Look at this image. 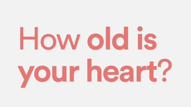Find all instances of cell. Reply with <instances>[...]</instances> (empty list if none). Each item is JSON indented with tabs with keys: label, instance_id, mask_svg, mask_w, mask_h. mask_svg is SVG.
Wrapping results in <instances>:
<instances>
[{
	"label": "cell",
	"instance_id": "603a6c76",
	"mask_svg": "<svg viewBox=\"0 0 191 107\" xmlns=\"http://www.w3.org/2000/svg\"><path fill=\"white\" fill-rule=\"evenodd\" d=\"M69 34H67V36H66V37L65 39V40L64 41V43L63 44V50H64L66 48V45H67V41L69 39Z\"/></svg>",
	"mask_w": 191,
	"mask_h": 107
},
{
	"label": "cell",
	"instance_id": "7c38bea8",
	"mask_svg": "<svg viewBox=\"0 0 191 107\" xmlns=\"http://www.w3.org/2000/svg\"><path fill=\"white\" fill-rule=\"evenodd\" d=\"M34 67V66H30V68H29L28 70V72H27V74L26 79H25V80H24L23 84H22L21 87V88H25V87H26V85L27 83H28L29 79H30L31 74H32V73Z\"/></svg>",
	"mask_w": 191,
	"mask_h": 107
},
{
	"label": "cell",
	"instance_id": "6da1fadb",
	"mask_svg": "<svg viewBox=\"0 0 191 107\" xmlns=\"http://www.w3.org/2000/svg\"><path fill=\"white\" fill-rule=\"evenodd\" d=\"M87 44L90 48L97 50L102 48L104 44V39L100 34H91L87 39Z\"/></svg>",
	"mask_w": 191,
	"mask_h": 107
},
{
	"label": "cell",
	"instance_id": "4fadbf2b",
	"mask_svg": "<svg viewBox=\"0 0 191 107\" xmlns=\"http://www.w3.org/2000/svg\"><path fill=\"white\" fill-rule=\"evenodd\" d=\"M70 82H74V74L76 71L80 70V66H79L74 67V66H70Z\"/></svg>",
	"mask_w": 191,
	"mask_h": 107
},
{
	"label": "cell",
	"instance_id": "30bf717a",
	"mask_svg": "<svg viewBox=\"0 0 191 107\" xmlns=\"http://www.w3.org/2000/svg\"><path fill=\"white\" fill-rule=\"evenodd\" d=\"M137 75L136 81L137 82H141V73L143 71L147 70V66H144L142 67L141 66H137Z\"/></svg>",
	"mask_w": 191,
	"mask_h": 107
},
{
	"label": "cell",
	"instance_id": "277c9868",
	"mask_svg": "<svg viewBox=\"0 0 191 107\" xmlns=\"http://www.w3.org/2000/svg\"><path fill=\"white\" fill-rule=\"evenodd\" d=\"M41 46L44 49L51 50L56 47V40L55 36L51 34H46L41 38Z\"/></svg>",
	"mask_w": 191,
	"mask_h": 107
},
{
	"label": "cell",
	"instance_id": "ac0fdd59",
	"mask_svg": "<svg viewBox=\"0 0 191 107\" xmlns=\"http://www.w3.org/2000/svg\"><path fill=\"white\" fill-rule=\"evenodd\" d=\"M20 50L24 49V27H20Z\"/></svg>",
	"mask_w": 191,
	"mask_h": 107
},
{
	"label": "cell",
	"instance_id": "5b68a950",
	"mask_svg": "<svg viewBox=\"0 0 191 107\" xmlns=\"http://www.w3.org/2000/svg\"><path fill=\"white\" fill-rule=\"evenodd\" d=\"M127 70L128 72H123L120 74L119 78L120 80L123 82H127L130 81V82H134V71L133 67L131 66H122L120 69L122 72Z\"/></svg>",
	"mask_w": 191,
	"mask_h": 107
},
{
	"label": "cell",
	"instance_id": "d6986e66",
	"mask_svg": "<svg viewBox=\"0 0 191 107\" xmlns=\"http://www.w3.org/2000/svg\"><path fill=\"white\" fill-rule=\"evenodd\" d=\"M62 75L61 79L62 81L63 82H67V67L66 66H63L62 67Z\"/></svg>",
	"mask_w": 191,
	"mask_h": 107
},
{
	"label": "cell",
	"instance_id": "7402d4cb",
	"mask_svg": "<svg viewBox=\"0 0 191 107\" xmlns=\"http://www.w3.org/2000/svg\"><path fill=\"white\" fill-rule=\"evenodd\" d=\"M80 36H81L80 34H78L77 35L76 41H75V42L74 44V50H76V49L77 47V46H78L79 40Z\"/></svg>",
	"mask_w": 191,
	"mask_h": 107
},
{
	"label": "cell",
	"instance_id": "44dd1931",
	"mask_svg": "<svg viewBox=\"0 0 191 107\" xmlns=\"http://www.w3.org/2000/svg\"><path fill=\"white\" fill-rule=\"evenodd\" d=\"M56 36L58 39L59 43H60V48H61V49L62 50H63V43H62V42L61 37H60V34H57Z\"/></svg>",
	"mask_w": 191,
	"mask_h": 107
},
{
	"label": "cell",
	"instance_id": "ba28073f",
	"mask_svg": "<svg viewBox=\"0 0 191 107\" xmlns=\"http://www.w3.org/2000/svg\"><path fill=\"white\" fill-rule=\"evenodd\" d=\"M106 32V49L109 50L111 49V27H105Z\"/></svg>",
	"mask_w": 191,
	"mask_h": 107
},
{
	"label": "cell",
	"instance_id": "d4e9b609",
	"mask_svg": "<svg viewBox=\"0 0 191 107\" xmlns=\"http://www.w3.org/2000/svg\"><path fill=\"white\" fill-rule=\"evenodd\" d=\"M24 40H35V37H23Z\"/></svg>",
	"mask_w": 191,
	"mask_h": 107
},
{
	"label": "cell",
	"instance_id": "e0dca14e",
	"mask_svg": "<svg viewBox=\"0 0 191 107\" xmlns=\"http://www.w3.org/2000/svg\"><path fill=\"white\" fill-rule=\"evenodd\" d=\"M138 50L143 49L142 40L143 34H138Z\"/></svg>",
	"mask_w": 191,
	"mask_h": 107
},
{
	"label": "cell",
	"instance_id": "8992f818",
	"mask_svg": "<svg viewBox=\"0 0 191 107\" xmlns=\"http://www.w3.org/2000/svg\"><path fill=\"white\" fill-rule=\"evenodd\" d=\"M112 44L116 49L119 50L124 49L125 46L124 34L122 33L115 34L112 39Z\"/></svg>",
	"mask_w": 191,
	"mask_h": 107
},
{
	"label": "cell",
	"instance_id": "2e32d148",
	"mask_svg": "<svg viewBox=\"0 0 191 107\" xmlns=\"http://www.w3.org/2000/svg\"><path fill=\"white\" fill-rule=\"evenodd\" d=\"M57 66H52V79L56 82H61L60 78L57 77Z\"/></svg>",
	"mask_w": 191,
	"mask_h": 107
},
{
	"label": "cell",
	"instance_id": "9a60e30c",
	"mask_svg": "<svg viewBox=\"0 0 191 107\" xmlns=\"http://www.w3.org/2000/svg\"><path fill=\"white\" fill-rule=\"evenodd\" d=\"M34 35H35L34 49L35 50H38V27H35Z\"/></svg>",
	"mask_w": 191,
	"mask_h": 107
},
{
	"label": "cell",
	"instance_id": "cb8c5ba5",
	"mask_svg": "<svg viewBox=\"0 0 191 107\" xmlns=\"http://www.w3.org/2000/svg\"><path fill=\"white\" fill-rule=\"evenodd\" d=\"M69 40L70 42V44L71 45L72 49L73 50H74V43H73V40L72 39L70 34H69Z\"/></svg>",
	"mask_w": 191,
	"mask_h": 107
},
{
	"label": "cell",
	"instance_id": "9c48e42d",
	"mask_svg": "<svg viewBox=\"0 0 191 107\" xmlns=\"http://www.w3.org/2000/svg\"><path fill=\"white\" fill-rule=\"evenodd\" d=\"M92 59L91 58L87 59V80L88 82L92 81Z\"/></svg>",
	"mask_w": 191,
	"mask_h": 107
},
{
	"label": "cell",
	"instance_id": "5bb4252c",
	"mask_svg": "<svg viewBox=\"0 0 191 107\" xmlns=\"http://www.w3.org/2000/svg\"><path fill=\"white\" fill-rule=\"evenodd\" d=\"M124 32L125 40V46L124 48V50H127L128 49V27L124 26Z\"/></svg>",
	"mask_w": 191,
	"mask_h": 107
},
{
	"label": "cell",
	"instance_id": "484cf974",
	"mask_svg": "<svg viewBox=\"0 0 191 107\" xmlns=\"http://www.w3.org/2000/svg\"><path fill=\"white\" fill-rule=\"evenodd\" d=\"M137 29L138 31H139V32L142 31L143 30V27L141 26L138 27Z\"/></svg>",
	"mask_w": 191,
	"mask_h": 107
},
{
	"label": "cell",
	"instance_id": "52a82bcc",
	"mask_svg": "<svg viewBox=\"0 0 191 107\" xmlns=\"http://www.w3.org/2000/svg\"><path fill=\"white\" fill-rule=\"evenodd\" d=\"M151 37L153 38H156L155 36L152 34H147L145 36L144 38V40L146 43H152V46L151 47H150L148 45H144V47L148 50H150L153 49L154 48H155L156 46V43L153 40H150L149 39V37Z\"/></svg>",
	"mask_w": 191,
	"mask_h": 107
},
{
	"label": "cell",
	"instance_id": "8fae6325",
	"mask_svg": "<svg viewBox=\"0 0 191 107\" xmlns=\"http://www.w3.org/2000/svg\"><path fill=\"white\" fill-rule=\"evenodd\" d=\"M92 69L96 70L97 72V81L102 82V70L100 66L95 65L92 67Z\"/></svg>",
	"mask_w": 191,
	"mask_h": 107
},
{
	"label": "cell",
	"instance_id": "3957f363",
	"mask_svg": "<svg viewBox=\"0 0 191 107\" xmlns=\"http://www.w3.org/2000/svg\"><path fill=\"white\" fill-rule=\"evenodd\" d=\"M119 75L118 68L113 65L106 67L104 70V78L108 82H114L117 81L119 78L118 76H117Z\"/></svg>",
	"mask_w": 191,
	"mask_h": 107
},
{
	"label": "cell",
	"instance_id": "ffe728a7",
	"mask_svg": "<svg viewBox=\"0 0 191 107\" xmlns=\"http://www.w3.org/2000/svg\"><path fill=\"white\" fill-rule=\"evenodd\" d=\"M18 68L19 69L20 72H21L22 75L23 76L24 80H25L26 79L27 74L25 73L24 70L23 66H18Z\"/></svg>",
	"mask_w": 191,
	"mask_h": 107
},
{
	"label": "cell",
	"instance_id": "7a4b0ae2",
	"mask_svg": "<svg viewBox=\"0 0 191 107\" xmlns=\"http://www.w3.org/2000/svg\"><path fill=\"white\" fill-rule=\"evenodd\" d=\"M51 72L47 66H40L37 68L34 71L35 78L40 82H45L50 79Z\"/></svg>",
	"mask_w": 191,
	"mask_h": 107
}]
</instances>
